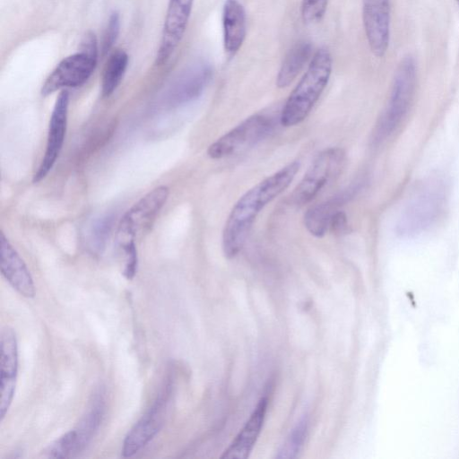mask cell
Returning <instances> with one entry per match:
<instances>
[{
    "label": "cell",
    "instance_id": "cell-1",
    "mask_svg": "<svg viewBox=\"0 0 459 459\" xmlns=\"http://www.w3.org/2000/svg\"><path fill=\"white\" fill-rule=\"evenodd\" d=\"M299 162H290L247 190L232 207L222 231V250L228 259L242 249L258 213L292 182Z\"/></svg>",
    "mask_w": 459,
    "mask_h": 459
},
{
    "label": "cell",
    "instance_id": "cell-2",
    "mask_svg": "<svg viewBox=\"0 0 459 459\" xmlns=\"http://www.w3.org/2000/svg\"><path fill=\"white\" fill-rule=\"evenodd\" d=\"M333 69V58L325 48L317 49L308 66L288 97L280 117L283 126L303 122L327 86Z\"/></svg>",
    "mask_w": 459,
    "mask_h": 459
},
{
    "label": "cell",
    "instance_id": "cell-3",
    "mask_svg": "<svg viewBox=\"0 0 459 459\" xmlns=\"http://www.w3.org/2000/svg\"><path fill=\"white\" fill-rule=\"evenodd\" d=\"M446 203L444 182L437 178L426 182L402 209L395 225L397 235L414 237L424 232L439 219Z\"/></svg>",
    "mask_w": 459,
    "mask_h": 459
},
{
    "label": "cell",
    "instance_id": "cell-4",
    "mask_svg": "<svg viewBox=\"0 0 459 459\" xmlns=\"http://www.w3.org/2000/svg\"><path fill=\"white\" fill-rule=\"evenodd\" d=\"M416 81L415 61L411 56H406L398 65L388 101L376 125V143H380L391 136L406 117L413 101Z\"/></svg>",
    "mask_w": 459,
    "mask_h": 459
},
{
    "label": "cell",
    "instance_id": "cell-5",
    "mask_svg": "<svg viewBox=\"0 0 459 459\" xmlns=\"http://www.w3.org/2000/svg\"><path fill=\"white\" fill-rule=\"evenodd\" d=\"M174 378L167 373L160 389L152 405L128 431L123 441L121 455L132 457L145 447L164 425L169 403L172 395Z\"/></svg>",
    "mask_w": 459,
    "mask_h": 459
},
{
    "label": "cell",
    "instance_id": "cell-6",
    "mask_svg": "<svg viewBox=\"0 0 459 459\" xmlns=\"http://www.w3.org/2000/svg\"><path fill=\"white\" fill-rule=\"evenodd\" d=\"M345 152L337 147L327 148L317 154L291 195L297 205L310 203L318 193L341 172Z\"/></svg>",
    "mask_w": 459,
    "mask_h": 459
},
{
    "label": "cell",
    "instance_id": "cell-7",
    "mask_svg": "<svg viewBox=\"0 0 459 459\" xmlns=\"http://www.w3.org/2000/svg\"><path fill=\"white\" fill-rule=\"evenodd\" d=\"M169 195L168 186H159L129 208L118 222V243L134 241L136 237L147 233L166 204Z\"/></svg>",
    "mask_w": 459,
    "mask_h": 459
},
{
    "label": "cell",
    "instance_id": "cell-8",
    "mask_svg": "<svg viewBox=\"0 0 459 459\" xmlns=\"http://www.w3.org/2000/svg\"><path fill=\"white\" fill-rule=\"evenodd\" d=\"M272 127L268 117L252 115L212 143L207 149V155L219 160L235 154L264 139Z\"/></svg>",
    "mask_w": 459,
    "mask_h": 459
},
{
    "label": "cell",
    "instance_id": "cell-9",
    "mask_svg": "<svg viewBox=\"0 0 459 459\" xmlns=\"http://www.w3.org/2000/svg\"><path fill=\"white\" fill-rule=\"evenodd\" d=\"M97 60L82 51L65 57L44 82L41 95L46 97L58 90L83 84L95 70Z\"/></svg>",
    "mask_w": 459,
    "mask_h": 459
},
{
    "label": "cell",
    "instance_id": "cell-10",
    "mask_svg": "<svg viewBox=\"0 0 459 459\" xmlns=\"http://www.w3.org/2000/svg\"><path fill=\"white\" fill-rule=\"evenodd\" d=\"M68 107L69 92L63 90L58 94L51 113L46 150L40 164L33 175L32 182L34 184L47 177L61 152L67 128Z\"/></svg>",
    "mask_w": 459,
    "mask_h": 459
},
{
    "label": "cell",
    "instance_id": "cell-11",
    "mask_svg": "<svg viewBox=\"0 0 459 459\" xmlns=\"http://www.w3.org/2000/svg\"><path fill=\"white\" fill-rule=\"evenodd\" d=\"M212 76V69L205 61H196L183 70L171 82L164 95L166 105L178 107L197 99Z\"/></svg>",
    "mask_w": 459,
    "mask_h": 459
},
{
    "label": "cell",
    "instance_id": "cell-12",
    "mask_svg": "<svg viewBox=\"0 0 459 459\" xmlns=\"http://www.w3.org/2000/svg\"><path fill=\"white\" fill-rule=\"evenodd\" d=\"M194 0H169L166 12L161 39L155 64L165 65L180 43L186 31Z\"/></svg>",
    "mask_w": 459,
    "mask_h": 459
},
{
    "label": "cell",
    "instance_id": "cell-13",
    "mask_svg": "<svg viewBox=\"0 0 459 459\" xmlns=\"http://www.w3.org/2000/svg\"><path fill=\"white\" fill-rule=\"evenodd\" d=\"M362 19L370 51L377 57L384 56L390 39L389 0H362Z\"/></svg>",
    "mask_w": 459,
    "mask_h": 459
},
{
    "label": "cell",
    "instance_id": "cell-14",
    "mask_svg": "<svg viewBox=\"0 0 459 459\" xmlns=\"http://www.w3.org/2000/svg\"><path fill=\"white\" fill-rule=\"evenodd\" d=\"M18 373V345L15 332L6 326L0 337V418L5 417L14 396Z\"/></svg>",
    "mask_w": 459,
    "mask_h": 459
},
{
    "label": "cell",
    "instance_id": "cell-15",
    "mask_svg": "<svg viewBox=\"0 0 459 459\" xmlns=\"http://www.w3.org/2000/svg\"><path fill=\"white\" fill-rule=\"evenodd\" d=\"M1 273L22 296L33 298L35 285L31 274L17 251L4 233L1 234Z\"/></svg>",
    "mask_w": 459,
    "mask_h": 459
},
{
    "label": "cell",
    "instance_id": "cell-16",
    "mask_svg": "<svg viewBox=\"0 0 459 459\" xmlns=\"http://www.w3.org/2000/svg\"><path fill=\"white\" fill-rule=\"evenodd\" d=\"M267 397H262L244 427L224 451L221 458L246 459L249 455L260 435L267 411Z\"/></svg>",
    "mask_w": 459,
    "mask_h": 459
},
{
    "label": "cell",
    "instance_id": "cell-17",
    "mask_svg": "<svg viewBox=\"0 0 459 459\" xmlns=\"http://www.w3.org/2000/svg\"><path fill=\"white\" fill-rule=\"evenodd\" d=\"M223 47L226 54L234 56L242 47L247 35V15L238 0H225L222 8Z\"/></svg>",
    "mask_w": 459,
    "mask_h": 459
},
{
    "label": "cell",
    "instance_id": "cell-18",
    "mask_svg": "<svg viewBox=\"0 0 459 459\" xmlns=\"http://www.w3.org/2000/svg\"><path fill=\"white\" fill-rule=\"evenodd\" d=\"M350 196V191L342 192L311 206L304 215V224L307 231L316 238L323 237L329 230L332 217Z\"/></svg>",
    "mask_w": 459,
    "mask_h": 459
},
{
    "label": "cell",
    "instance_id": "cell-19",
    "mask_svg": "<svg viewBox=\"0 0 459 459\" xmlns=\"http://www.w3.org/2000/svg\"><path fill=\"white\" fill-rule=\"evenodd\" d=\"M106 411V393L103 386H100L92 394V398L85 414L74 429L78 437L79 453L83 451L90 444L99 429Z\"/></svg>",
    "mask_w": 459,
    "mask_h": 459
},
{
    "label": "cell",
    "instance_id": "cell-20",
    "mask_svg": "<svg viewBox=\"0 0 459 459\" xmlns=\"http://www.w3.org/2000/svg\"><path fill=\"white\" fill-rule=\"evenodd\" d=\"M312 46L307 41L295 44L286 54L276 77V86L288 87L311 57Z\"/></svg>",
    "mask_w": 459,
    "mask_h": 459
},
{
    "label": "cell",
    "instance_id": "cell-21",
    "mask_svg": "<svg viewBox=\"0 0 459 459\" xmlns=\"http://www.w3.org/2000/svg\"><path fill=\"white\" fill-rule=\"evenodd\" d=\"M128 60V56L124 50L117 49L110 55L102 74L103 97H109L117 90L127 68Z\"/></svg>",
    "mask_w": 459,
    "mask_h": 459
},
{
    "label": "cell",
    "instance_id": "cell-22",
    "mask_svg": "<svg viewBox=\"0 0 459 459\" xmlns=\"http://www.w3.org/2000/svg\"><path fill=\"white\" fill-rule=\"evenodd\" d=\"M79 454L75 429H71L51 443L44 451L47 458H67Z\"/></svg>",
    "mask_w": 459,
    "mask_h": 459
},
{
    "label": "cell",
    "instance_id": "cell-23",
    "mask_svg": "<svg viewBox=\"0 0 459 459\" xmlns=\"http://www.w3.org/2000/svg\"><path fill=\"white\" fill-rule=\"evenodd\" d=\"M307 432V420L302 419L291 430L290 434L279 449L276 458L292 459L301 450Z\"/></svg>",
    "mask_w": 459,
    "mask_h": 459
},
{
    "label": "cell",
    "instance_id": "cell-24",
    "mask_svg": "<svg viewBox=\"0 0 459 459\" xmlns=\"http://www.w3.org/2000/svg\"><path fill=\"white\" fill-rule=\"evenodd\" d=\"M112 218L106 216L99 219L91 230V244L96 252L101 251L111 230Z\"/></svg>",
    "mask_w": 459,
    "mask_h": 459
},
{
    "label": "cell",
    "instance_id": "cell-25",
    "mask_svg": "<svg viewBox=\"0 0 459 459\" xmlns=\"http://www.w3.org/2000/svg\"><path fill=\"white\" fill-rule=\"evenodd\" d=\"M329 0H302L301 16L306 23L319 22L327 9Z\"/></svg>",
    "mask_w": 459,
    "mask_h": 459
},
{
    "label": "cell",
    "instance_id": "cell-26",
    "mask_svg": "<svg viewBox=\"0 0 459 459\" xmlns=\"http://www.w3.org/2000/svg\"><path fill=\"white\" fill-rule=\"evenodd\" d=\"M120 31V16L117 12H113L109 15L107 26L105 28L101 41L102 55H106L113 48Z\"/></svg>",
    "mask_w": 459,
    "mask_h": 459
},
{
    "label": "cell",
    "instance_id": "cell-27",
    "mask_svg": "<svg viewBox=\"0 0 459 459\" xmlns=\"http://www.w3.org/2000/svg\"><path fill=\"white\" fill-rule=\"evenodd\" d=\"M125 255L123 274L127 280H132L137 271L138 256L135 241L119 243Z\"/></svg>",
    "mask_w": 459,
    "mask_h": 459
},
{
    "label": "cell",
    "instance_id": "cell-28",
    "mask_svg": "<svg viewBox=\"0 0 459 459\" xmlns=\"http://www.w3.org/2000/svg\"><path fill=\"white\" fill-rule=\"evenodd\" d=\"M329 230L336 235H343L348 232V220L343 211L339 210L333 214L329 224Z\"/></svg>",
    "mask_w": 459,
    "mask_h": 459
},
{
    "label": "cell",
    "instance_id": "cell-29",
    "mask_svg": "<svg viewBox=\"0 0 459 459\" xmlns=\"http://www.w3.org/2000/svg\"><path fill=\"white\" fill-rule=\"evenodd\" d=\"M81 51L98 57V41L92 31H88L81 42Z\"/></svg>",
    "mask_w": 459,
    "mask_h": 459
},
{
    "label": "cell",
    "instance_id": "cell-30",
    "mask_svg": "<svg viewBox=\"0 0 459 459\" xmlns=\"http://www.w3.org/2000/svg\"><path fill=\"white\" fill-rule=\"evenodd\" d=\"M455 1H456V3H457V4H458V5H459V0H455Z\"/></svg>",
    "mask_w": 459,
    "mask_h": 459
}]
</instances>
